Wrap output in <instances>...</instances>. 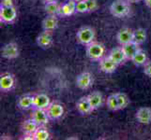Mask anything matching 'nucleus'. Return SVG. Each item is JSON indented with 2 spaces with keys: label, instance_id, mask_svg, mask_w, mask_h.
I'll use <instances>...</instances> for the list:
<instances>
[{
  "label": "nucleus",
  "instance_id": "f257e3e1",
  "mask_svg": "<svg viewBox=\"0 0 151 140\" xmlns=\"http://www.w3.org/2000/svg\"><path fill=\"white\" fill-rule=\"evenodd\" d=\"M110 11L113 16L117 18H122L127 16L131 11V7L126 0H116L110 6Z\"/></svg>",
  "mask_w": 151,
  "mask_h": 140
},
{
  "label": "nucleus",
  "instance_id": "f03ea898",
  "mask_svg": "<svg viewBox=\"0 0 151 140\" xmlns=\"http://www.w3.org/2000/svg\"><path fill=\"white\" fill-rule=\"evenodd\" d=\"M104 53H105V48L101 43L93 41L86 47V55L91 60H101L104 56Z\"/></svg>",
  "mask_w": 151,
  "mask_h": 140
},
{
  "label": "nucleus",
  "instance_id": "7ed1b4c3",
  "mask_svg": "<svg viewBox=\"0 0 151 140\" xmlns=\"http://www.w3.org/2000/svg\"><path fill=\"white\" fill-rule=\"evenodd\" d=\"M76 38L78 42L83 45H89L95 38V30L89 26H84L78 30Z\"/></svg>",
  "mask_w": 151,
  "mask_h": 140
},
{
  "label": "nucleus",
  "instance_id": "20e7f679",
  "mask_svg": "<svg viewBox=\"0 0 151 140\" xmlns=\"http://www.w3.org/2000/svg\"><path fill=\"white\" fill-rule=\"evenodd\" d=\"M17 17V10L12 7H0V20L3 23H12Z\"/></svg>",
  "mask_w": 151,
  "mask_h": 140
},
{
  "label": "nucleus",
  "instance_id": "39448f33",
  "mask_svg": "<svg viewBox=\"0 0 151 140\" xmlns=\"http://www.w3.org/2000/svg\"><path fill=\"white\" fill-rule=\"evenodd\" d=\"M31 118L37 122L39 125H45L49 122V116L47 114V111L42 108L35 107L32 113H31Z\"/></svg>",
  "mask_w": 151,
  "mask_h": 140
},
{
  "label": "nucleus",
  "instance_id": "423d86ee",
  "mask_svg": "<svg viewBox=\"0 0 151 140\" xmlns=\"http://www.w3.org/2000/svg\"><path fill=\"white\" fill-rule=\"evenodd\" d=\"M93 77L89 72H83L77 77L76 85L81 90H87L92 85Z\"/></svg>",
  "mask_w": 151,
  "mask_h": 140
},
{
  "label": "nucleus",
  "instance_id": "0eeeda50",
  "mask_svg": "<svg viewBox=\"0 0 151 140\" xmlns=\"http://www.w3.org/2000/svg\"><path fill=\"white\" fill-rule=\"evenodd\" d=\"M19 55V47L16 43L10 42L2 48V56L6 59H15Z\"/></svg>",
  "mask_w": 151,
  "mask_h": 140
},
{
  "label": "nucleus",
  "instance_id": "6e6552de",
  "mask_svg": "<svg viewBox=\"0 0 151 140\" xmlns=\"http://www.w3.org/2000/svg\"><path fill=\"white\" fill-rule=\"evenodd\" d=\"M46 111L50 119H59L64 114V107L59 103H51L49 107L46 108Z\"/></svg>",
  "mask_w": 151,
  "mask_h": 140
},
{
  "label": "nucleus",
  "instance_id": "1a4fd4ad",
  "mask_svg": "<svg viewBox=\"0 0 151 140\" xmlns=\"http://www.w3.org/2000/svg\"><path fill=\"white\" fill-rule=\"evenodd\" d=\"M116 39L120 45H124L132 41L133 39V31L131 28H122L118 31L116 35Z\"/></svg>",
  "mask_w": 151,
  "mask_h": 140
},
{
  "label": "nucleus",
  "instance_id": "9d476101",
  "mask_svg": "<svg viewBox=\"0 0 151 140\" xmlns=\"http://www.w3.org/2000/svg\"><path fill=\"white\" fill-rule=\"evenodd\" d=\"M117 67V64L110 58L109 56L102 57L100 60V68L104 73H113L116 71Z\"/></svg>",
  "mask_w": 151,
  "mask_h": 140
},
{
  "label": "nucleus",
  "instance_id": "9b49d317",
  "mask_svg": "<svg viewBox=\"0 0 151 140\" xmlns=\"http://www.w3.org/2000/svg\"><path fill=\"white\" fill-rule=\"evenodd\" d=\"M76 3L77 2L74 1V0H68L66 3L60 6L58 14L63 17L70 16L76 11Z\"/></svg>",
  "mask_w": 151,
  "mask_h": 140
},
{
  "label": "nucleus",
  "instance_id": "f8f14e48",
  "mask_svg": "<svg viewBox=\"0 0 151 140\" xmlns=\"http://www.w3.org/2000/svg\"><path fill=\"white\" fill-rule=\"evenodd\" d=\"M136 119L140 123L149 124L151 122V108L150 107H141L136 112Z\"/></svg>",
  "mask_w": 151,
  "mask_h": 140
},
{
  "label": "nucleus",
  "instance_id": "ddd939ff",
  "mask_svg": "<svg viewBox=\"0 0 151 140\" xmlns=\"http://www.w3.org/2000/svg\"><path fill=\"white\" fill-rule=\"evenodd\" d=\"M37 43L40 47L43 49L50 48L51 45L53 44V38H52L51 32L44 31V32L40 33L37 38Z\"/></svg>",
  "mask_w": 151,
  "mask_h": 140
},
{
  "label": "nucleus",
  "instance_id": "4468645a",
  "mask_svg": "<svg viewBox=\"0 0 151 140\" xmlns=\"http://www.w3.org/2000/svg\"><path fill=\"white\" fill-rule=\"evenodd\" d=\"M50 104V98L45 93H39V95H34V107L46 109Z\"/></svg>",
  "mask_w": 151,
  "mask_h": 140
},
{
  "label": "nucleus",
  "instance_id": "2eb2a0df",
  "mask_svg": "<svg viewBox=\"0 0 151 140\" xmlns=\"http://www.w3.org/2000/svg\"><path fill=\"white\" fill-rule=\"evenodd\" d=\"M76 107H77V110L79 111L81 114H83V115L89 114L90 112H92L93 110H94L90 105L87 96L82 97L81 99H79V101H78L76 104Z\"/></svg>",
  "mask_w": 151,
  "mask_h": 140
},
{
  "label": "nucleus",
  "instance_id": "dca6fc26",
  "mask_svg": "<svg viewBox=\"0 0 151 140\" xmlns=\"http://www.w3.org/2000/svg\"><path fill=\"white\" fill-rule=\"evenodd\" d=\"M110 58L114 62V63H116L117 65H120L122 64L123 62L127 59L126 55H125V53L122 49V47H117V48H114L113 49L110 53H109V55H108Z\"/></svg>",
  "mask_w": 151,
  "mask_h": 140
},
{
  "label": "nucleus",
  "instance_id": "f3484780",
  "mask_svg": "<svg viewBox=\"0 0 151 140\" xmlns=\"http://www.w3.org/2000/svg\"><path fill=\"white\" fill-rule=\"evenodd\" d=\"M88 100H89V103L92 107L93 109H97L100 107H101L102 105V101H103V97L102 95L100 92H93L87 95Z\"/></svg>",
  "mask_w": 151,
  "mask_h": 140
},
{
  "label": "nucleus",
  "instance_id": "a211bd4d",
  "mask_svg": "<svg viewBox=\"0 0 151 140\" xmlns=\"http://www.w3.org/2000/svg\"><path fill=\"white\" fill-rule=\"evenodd\" d=\"M14 85V77L10 74H4L0 77V89L2 91H9Z\"/></svg>",
  "mask_w": 151,
  "mask_h": 140
},
{
  "label": "nucleus",
  "instance_id": "6ab92c4d",
  "mask_svg": "<svg viewBox=\"0 0 151 140\" xmlns=\"http://www.w3.org/2000/svg\"><path fill=\"white\" fill-rule=\"evenodd\" d=\"M57 25H58V20L55 15H49L42 21V28L44 31L52 32L57 27Z\"/></svg>",
  "mask_w": 151,
  "mask_h": 140
},
{
  "label": "nucleus",
  "instance_id": "aec40b11",
  "mask_svg": "<svg viewBox=\"0 0 151 140\" xmlns=\"http://www.w3.org/2000/svg\"><path fill=\"white\" fill-rule=\"evenodd\" d=\"M122 49L124 50L127 59H129V60H132V57L135 55V53H136L137 51L140 50L139 45L137 43L133 42V41H131V42L122 45Z\"/></svg>",
  "mask_w": 151,
  "mask_h": 140
},
{
  "label": "nucleus",
  "instance_id": "412c9836",
  "mask_svg": "<svg viewBox=\"0 0 151 140\" xmlns=\"http://www.w3.org/2000/svg\"><path fill=\"white\" fill-rule=\"evenodd\" d=\"M40 125L36 122L32 118L25 120L23 124H22V129L23 131L25 133V134H34V133L38 130V128Z\"/></svg>",
  "mask_w": 151,
  "mask_h": 140
},
{
  "label": "nucleus",
  "instance_id": "4be33fe9",
  "mask_svg": "<svg viewBox=\"0 0 151 140\" xmlns=\"http://www.w3.org/2000/svg\"><path fill=\"white\" fill-rule=\"evenodd\" d=\"M18 107L23 109H27V108L34 107V96L31 95H23L19 98L18 100Z\"/></svg>",
  "mask_w": 151,
  "mask_h": 140
},
{
  "label": "nucleus",
  "instance_id": "5701e85b",
  "mask_svg": "<svg viewBox=\"0 0 151 140\" xmlns=\"http://www.w3.org/2000/svg\"><path fill=\"white\" fill-rule=\"evenodd\" d=\"M132 63L137 65V66H140V65H144L145 63L147 62V53H145V51H144L143 50H139L135 55L132 57Z\"/></svg>",
  "mask_w": 151,
  "mask_h": 140
},
{
  "label": "nucleus",
  "instance_id": "b1692460",
  "mask_svg": "<svg viewBox=\"0 0 151 140\" xmlns=\"http://www.w3.org/2000/svg\"><path fill=\"white\" fill-rule=\"evenodd\" d=\"M147 40V31L143 28H138L133 31V39L132 41L138 45L143 44Z\"/></svg>",
  "mask_w": 151,
  "mask_h": 140
},
{
  "label": "nucleus",
  "instance_id": "393cba45",
  "mask_svg": "<svg viewBox=\"0 0 151 140\" xmlns=\"http://www.w3.org/2000/svg\"><path fill=\"white\" fill-rule=\"evenodd\" d=\"M45 11L47 12L49 15H56L58 14L59 9H60V5L57 1L54 2H49L45 4Z\"/></svg>",
  "mask_w": 151,
  "mask_h": 140
},
{
  "label": "nucleus",
  "instance_id": "a878e982",
  "mask_svg": "<svg viewBox=\"0 0 151 140\" xmlns=\"http://www.w3.org/2000/svg\"><path fill=\"white\" fill-rule=\"evenodd\" d=\"M107 107L109 109H111L113 111H116L119 109V106H118V101H117V97L116 95H109L107 98Z\"/></svg>",
  "mask_w": 151,
  "mask_h": 140
},
{
  "label": "nucleus",
  "instance_id": "bb28decb",
  "mask_svg": "<svg viewBox=\"0 0 151 140\" xmlns=\"http://www.w3.org/2000/svg\"><path fill=\"white\" fill-rule=\"evenodd\" d=\"M50 136L49 132L44 127H39L38 130L34 133L35 140H47Z\"/></svg>",
  "mask_w": 151,
  "mask_h": 140
},
{
  "label": "nucleus",
  "instance_id": "cd10ccee",
  "mask_svg": "<svg viewBox=\"0 0 151 140\" xmlns=\"http://www.w3.org/2000/svg\"><path fill=\"white\" fill-rule=\"evenodd\" d=\"M116 97H117V101H118V106H119V109H124L125 107H127L129 105V98L128 96L122 92H117L116 93Z\"/></svg>",
  "mask_w": 151,
  "mask_h": 140
},
{
  "label": "nucleus",
  "instance_id": "c85d7f7f",
  "mask_svg": "<svg viewBox=\"0 0 151 140\" xmlns=\"http://www.w3.org/2000/svg\"><path fill=\"white\" fill-rule=\"evenodd\" d=\"M76 11L79 13H85L88 11V8L86 0H81V1H78L76 3Z\"/></svg>",
  "mask_w": 151,
  "mask_h": 140
},
{
  "label": "nucleus",
  "instance_id": "c756f323",
  "mask_svg": "<svg viewBox=\"0 0 151 140\" xmlns=\"http://www.w3.org/2000/svg\"><path fill=\"white\" fill-rule=\"evenodd\" d=\"M87 4L88 11H94L98 9V2L97 0H86Z\"/></svg>",
  "mask_w": 151,
  "mask_h": 140
},
{
  "label": "nucleus",
  "instance_id": "7c9ffc66",
  "mask_svg": "<svg viewBox=\"0 0 151 140\" xmlns=\"http://www.w3.org/2000/svg\"><path fill=\"white\" fill-rule=\"evenodd\" d=\"M144 73L151 77V61L147 62L144 65Z\"/></svg>",
  "mask_w": 151,
  "mask_h": 140
},
{
  "label": "nucleus",
  "instance_id": "2f4dec72",
  "mask_svg": "<svg viewBox=\"0 0 151 140\" xmlns=\"http://www.w3.org/2000/svg\"><path fill=\"white\" fill-rule=\"evenodd\" d=\"M13 1L12 0H2L1 1V7H12Z\"/></svg>",
  "mask_w": 151,
  "mask_h": 140
},
{
  "label": "nucleus",
  "instance_id": "473e14b6",
  "mask_svg": "<svg viewBox=\"0 0 151 140\" xmlns=\"http://www.w3.org/2000/svg\"><path fill=\"white\" fill-rule=\"evenodd\" d=\"M145 5H147L148 8L151 9V0H145Z\"/></svg>",
  "mask_w": 151,
  "mask_h": 140
},
{
  "label": "nucleus",
  "instance_id": "72a5a7b5",
  "mask_svg": "<svg viewBox=\"0 0 151 140\" xmlns=\"http://www.w3.org/2000/svg\"><path fill=\"white\" fill-rule=\"evenodd\" d=\"M128 2H132V3H136V2H139L141 1V0H127Z\"/></svg>",
  "mask_w": 151,
  "mask_h": 140
},
{
  "label": "nucleus",
  "instance_id": "f704fd0d",
  "mask_svg": "<svg viewBox=\"0 0 151 140\" xmlns=\"http://www.w3.org/2000/svg\"><path fill=\"white\" fill-rule=\"evenodd\" d=\"M54 1H56V0H44L45 3H49V2H54Z\"/></svg>",
  "mask_w": 151,
  "mask_h": 140
},
{
  "label": "nucleus",
  "instance_id": "c9c22d12",
  "mask_svg": "<svg viewBox=\"0 0 151 140\" xmlns=\"http://www.w3.org/2000/svg\"><path fill=\"white\" fill-rule=\"evenodd\" d=\"M74 1H76V2H78V1H81V0H74Z\"/></svg>",
  "mask_w": 151,
  "mask_h": 140
}]
</instances>
